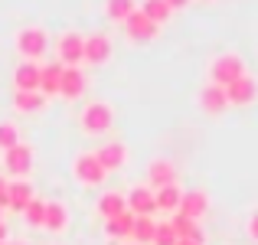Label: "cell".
Wrapping results in <instances>:
<instances>
[{
  "instance_id": "d6a6232c",
  "label": "cell",
  "mask_w": 258,
  "mask_h": 245,
  "mask_svg": "<svg viewBox=\"0 0 258 245\" xmlns=\"http://www.w3.org/2000/svg\"><path fill=\"white\" fill-rule=\"evenodd\" d=\"M164 4H167V7H170V10H183V7H186V4H189V0H164Z\"/></svg>"
},
{
  "instance_id": "7402d4cb",
  "label": "cell",
  "mask_w": 258,
  "mask_h": 245,
  "mask_svg": "<svg viewBox=\"0 0 258 245\" xmlns=\"http://www.w3.org/2000/svg\"><path fill=\"white\" fill-rule=\"evenodd\" d=\"M154 229H157V219H154V216H134L131 242L134 245H151L154 242Z\"/></svg>"
},
{
  "instance_id": "8fae6325",
  "label": "cell",
  "mask_w": 258,
  "mask_h": 245,
  "mask_svg": "<svg viewBox=\"0 0 258 245\" xmlns=\"http://www.w3.org/2000/svg\"><path fill=\"white\" fill-rule=\"evenodd\" d=\"M111 59V39L105 33H95V36H85V63L92 66H105Z\"/></svg>"
},
{
  "instance_id": "83f0119b",
  "label": "cell",
  "mask_w": 258,
  "mask_h": 245,
  "mask_svg": "<svg viewBox=\"0 0 258 245\" xmlns=\"http://www.w3.org/2000/svg\"><path fill=\"white\" fill-rule=\"evenodd\" d=\"M23 216H26V222H30V226L43 229V219H46V200H36V196H33V203L23 209Z\"/></svg>"
},
{
  "instance_id": "603a6c76",
  "label": "cell",
  "mask_w": 258,
  "mask_h": 245,
  "mask_svg": "<svg viewBox=\"0 0 258 245\" xmlns=\"http://www.w3.org/2000/svg\"><path fill=\"white\" fill-rule=\"evenodd\" d=\"M105 232L111 235V239H131V232H134V213H121V216H114V219H108V226H105Z\"/></svg>"
},
{
  "instance_id": "836d02e7",
  "label": "cell",
  "mask_w": 258,
  "mask_h": 245,
  "mask_svg": "<svg viewBox=\"0 0 258 245\" xmlns=\"http://www.w3.org/2000/svg\"><path fill=\"white\" fill-rule=\"evenodd\" d=\"M4 239H7V226L0 222V245H4Z\"/></svg>"
},
{
  "instance_id": "4dcf8cb0",
  "label": "cell",
  "mask_w": 258,
  "mask_h": 245,
  "mask_svg": "<svg viewBox=\"0 0 258 245\" xmlns=\"http://www.w3.org/2000/svg\"><path fill=\"white\" fill-rule=\"evenodd\" d=\"M248 235L258 242V213H252V219H248Z\"/></svg>"
},
{
  "instance_id": "cb8c5ba5",
  "label": "cell",
  "mask_w": 258,
  "mask_h": 245,
  "mask_svg": "<svg viewBox=\"0 0 258 245\" xmlns=\"http://www.w3.org/2000/svg\"><path fill=\"white\" fill-rule=\"evenodd\" d=\"M124 209H127V200L121 193H105L98 200V216H105V222L114 219V216H121Z\"/></svg>"
},
{
  "instance_id": "5bb4252c",
  "label": "cell",
  "mask_w": 258,
  "mask_h": 245,
  "mask_svg": "<svg viewBox=\"0 0 258 245\" xmlns=\"http://www.w3.org/2000/svg\"><path fill=\"white\" fill-rule=\"evenodd\" d=\"M17 92H39V63H20L13 69Z\"/></svg>"
},
{
  "instance_id": "e575fe53",
  "label": "cell",
  "mask_w": 258,
  "mask_h": 245,
  "mask_svg": "<svg viewBox=\"0 0 258 245\" xmlns=\"http://www.w3.org/2000/svg\"><path fill=\"white\" fill-rule=\"evenodd\" d=\"M176 245H196V242H183V239H176Z\"/></svg>"
},
{
  "instance_id": "9a60e30c",
  "label": "cell",
  "mask_w": 258,
  "mask_h": 245,
  "mask_svg": "<svg viewBox=\"0 0 258 245\" xmlns=\"http://www.w3.org/2000/svg\"><path fill=\"white\" fill-rule=\"evenodd\" d=\"M82 92H85L82 69H79V66H66V69H62V85H59V95H62V98H69V101H76Z\"/></svg>"
},
{
  "instance_id": "4fadbf2b",
  "label": "cell",
  "mask_w": 258,
  "mask_h": 245,
  "mask_svg": "<svg viewBox=\"0 0 258 245\" xmlns=\"http://www.w3.org/2000/svg\"><path fill=\"white\" fill-rule=\"evenodd\" d=\"M176 183V167L170 160H151L147 167V187L151 190H160V187H170Z\"/></svg>"
},
{
  "instance_id": "5b68a950",
  "label": "cell",
  "mask_w": 258,
  "mask_h": 245,
  "mask_svg": "<svg viewBox=\"0 0 258 245\" xmlns=\"http://www.w3.org/2000/svg\"><path fill=\"white\" fill-rule=\"evenodd\" d=\"M30 167H33V147L30 144H23V141H20L17 147L4 151V170H7V173H13L17 180H26Z\"/></svg>"
},
{
  "instance_id": "1f68e13d",
  "label": "cell",
  "mask_w": 258,
  "mask_h": 245,
  "mask_svg": "<svg viewBox=\"0 0 258 245\" xmlns=\"http://www.w3.org/2000/svg\"><path fill=\"white\" fill-rule=\"evenodd\" d=\"M7 187H10V183H7V180H4V176H0V209H4V206H7Z\"/></svg>"
},
{
  "instance_id": "e0dca14e",
  "label": "cell",
  "mask_w": 258,
  "mask_h": 245,
  "mask_svg": "<svg viewBox=\"0 0 258 245\" xmlns=\"http://www.w3.org/2000/svg\"><path fill=\"white\" fill-rule=\"evenodd\" d=\"M170 226H173V232H176V239H183V242H196V245H206V235H203V229H200V222H193V219H186V216H180V213H173V219H170Z\"/></svg>"
},
{
  "instance_id": "52a82bcc",
  "label": "cell",
  "mask_w": 258,
  "mask_h": 245,
  "mask_svg": "<svg viewBox=\"0 0 258 245\" xmlns=\"http://www.w3.org/2000/svg\"><path fill=\"white\" fill-rule=\"evenodd\" d=\"M226 98H229V105H239V108L252 105V101L258 98V82L245 72V76L235 79L232 85H226Z\"/></svg>"
},
{
  "instance_id": "3957f363",
  "label": "cell",
  "mask_w": 258,
  "mask_h": 245,
  "mask_svg": "<svg viewBox=\"0 0 258 245\" xmlns=\"http://www.w3.org/2000/svg\"><path fill=\"white\" fill-rule=\"evenodd\" d=\"M114 125V111L108 101H92L82 111V131L85 134H105Z\"/></svg>"
},
{
  "instance_id": "8992f818",
  "label": "cell",
  "mask_w": 258,
  "mask_h": 245,
  "mask_svg": "<svg viewBox=\"0 0 258 245\" xmlns=\"http://www.w3.org/2000/svg\"><path fill=\"white\" fill-rule=\"evenodd\" d=\"M56 49H59V63L62 66L85 63V36H79V33H62V39L56 43Z\"/></svg>"
},
{
  "instance_id": "ac0fdd59",
  "label": "cell",
  "mask_w": 258,
  "mask_h": 245,
  "mask_svg": "<svg viewBox=\"0 0 258 245\" xmlns=\"http://www.w3.org/2000/svg\"><path fill=\"white\" fill-rule=\"evenodd\" d=\"M62 63H46L39 66V92L43 95H59V85H62Z\"/></svg>"
},
{
  "instance_id": "30bf717a",
  "label": "cell",
  "mask_w": 258,
  "mask_h": 245,
  "mask_svg": "<svg viewBox=\"0 0 258 245\" xmlns=\"http://www.w3.org/2000/svg\"><path fill=\"white\" fill-rule=\"evenodd\" d=\"M206 209H209V196L203 193V190H189V193H183L176 213L186 216V219H193V222H200L203 216H206Z\"/></svg>"
},
{
  "instance_id": "2e32d148",
  "label": "cell",
  "mask_w": 258,
  "mask_h": 245,
  "mask_svg": "<svg viewBox=\"0 0 258 245\" xmlns=\"http://www.w3.org/2000/svg\"><path fill=\"white\" fill-rule=\"evenodd\" d=\"M200 105H203V111H209V114H222V111L229 108L226 88H222V85H213V82H209V85L200 92Z\"/></svg>"
},
{
  "instance_id": "484cf974",
  "label": "cell",
  "mask_w": 258,
  "mask_h": 245,
  "mask_svg": "<svg viewBox=\"0 0 258 245\" xmlns=\"http://www.w3.org/2000/svg\"><path fill=\"white\" fill-rule=\"evenodd\" d=\"M134 10H138L134 0H105V17L111 20V23H124Z\"/></svg>"
},
{
  "instance_id": "9c48e42d",
  "label": "cell",
  "mask_w": 258,
  "mask_h": 245,
  "mask_svg": "<svg viewBox=\"0 0 258 245\" xmlns=\"http://www.w3.org/2000/svg\"><path fill=\"white\" fill-rule=\"evenodd\" d=\"M124 200H127V213H134V216H154L157 213V200H154L151 187H134Z\"/></svg>"
},
{
  "instance_id": "4316f807",
  "label": "cell",
  "mask_w": 258,
  "mask_h": 245,
  "mask_svg": "<svg viewBox=\"0 0 258 245\" xmlns=\"http://www.w3.org/2000/svg\"><path fill=\"white\" fill-rule=\"evenodd\" d=\"M138 10L144 13L147 20H154V23H157V26H160V23H167V20H170V13H173L170 7L164 4V0H144V4H141Z\"/></svg>"
},
{
  "instance_id": "d6986e66",
  "label": "cell",
  "mask_w": 258,
  "mask_h": 245,
  "mask_svg": "<svg viewBox=\"0 0 258 245\" xmlns=\"http://www.w3.org/2000/svg\"><path fill=\"white\" fill-rule=\"evenodd\" d=\"M30 203H33V187L26 180H13L10 187H7V206H10V209L23 213Z\"/></svg>"
},
{
  "instance_id": "ba28073f",
  "label": "cell",
  "mask_w": 258,
  "mask_h": 245,
  "mask_svg": "<svg viewBox=\"0 0 258 245\" xmlns=\"http://www.w3.org/2000/svg\"><path fill=\"white\" fill-rule=\"evenodd\" d=\"M121 26H124V33L134 39V43H147V39H154V36H157V30H160V26L154 23V20H147L141 10H134Z\"/></svg>"
},
{
  "instance_id": "7c38bea8",
  "label": "cell",
  "mask_w": 258,
  "mask_h": 245,
  "mask_svg": "<svg viewBox=\"0 0 258 245\" xmlns=\"http://www.w3.org/2000/svg\"><path fill=\"white\" fill-rule=\"evenodd\" d=\"M95 157H98L101 167H105V173H111V170H121V167H124V160H127V147H124V144H118V141H111V144L98 147V151H95Z\"/></svg>"
},
{
  "instance_id": "d4e9b609",
  "label": "cell",
  "mask_w": 258,
  "mask_h": 245,
  "mask_svg": "<svg viewBox=\"0 0 258 245\" xmlns=\"http://www.w3.org/2000/svg\"><path fill=\"white\" fill-rule=\"evenodd\" d=\"M43 105H46V95L43 92H17V95H13V108H17V111H23V114L39 111Z\"/></svg>"
},
{
  "instance_id": "6da1fadb",
  "label": "cell",
  "mask_w": 258,
  "mask_h": 245,
  "mask_svg": "<svg viewBox=\"0 0 258 245\" xmlns=\"http://www.w3.org/2000/svg\"><path fill=\"white\" fill-rule=\"evenodd\" d=\"M46 46H49V39H46V30H39V26H23V30L17 33V52L26 59V63L43 59Z\"/></svg>"
},
{
  "instance_id": "ffe728a7",
  "label": "cell",
  "mask_w": 258,
  "mask_h": 245,
  "mask_svg": "<svg viewBox=\"0 0 258 245\" xmlns=\"http://www.w3.org/2000/svg\"><path fill=\"white\" fill-rule=\"evenodd\" d=\"M154 200H157V209H164V213H176L180 209V200H183V190L170 183V187H160L154 190Z\"/></svg>"
},
{
  "instance_id": "f1b7e54d",
  "label": "cell",
  "mask_w": 258,
  "mask_h": 245,
  "mask_svg": "<svg viewBox=\"0 0 258 245\" xmlns=\"http://www.w3.org/2000/svg\"><path fill=\"white\" fill-rule=\"evenodd\" d=\"M20 144V131L13 121H0V151H10Z\"/></svg>"
},
{
  "instance_id": "7a4b0ae2",
  "label": "cell",
  "mask_w": 258,
  "mask_h": 245,
  "mask_svg": "<svg viewBox=\"0 0 258 245\" xmlns=\"http://www.w3.org/2000/svg\"><path fill=\"white\" fill-rule=\"evenodd\" d=\"M245 76V63H242L235 52H226V56L213 59V66H209V79H213V85H232L235 79Z\"/></svg>"
},
{
  "instance_id": "f546056e",
  "label": "cell",
  "mask_w": 258,
  "mask_h": 245,
  "mask_svg": "<svg viewBox=\"0 0 258 245\" xmlns=\"http://www.w3.org/2000/svg\"><path fill=\"white\" fill-rule=\"evenodd\" d=\"M151 245H176V232L170 226V219L167 222H157V229H154V242Z\"/></svg>"
},
{
  "instance_id": "44dd1931",
  "label": "cell",
  "mask_w": 258,
  "mask_h": 245,
  "mask_svg": "<svg viewBox=\"0 0 258 245\" xmlns=\"http://www.w3.org/2000/svg\"><path fill=\"white\" fill-rule=\"evenodd\" d=\"M69 226V213H66L62 203H46V219H43V229H49V232H62V229Z\"/></svg>"
},
{
  "instance_id": "277c9868",
  "label": "cell",
  "mask_w": 258,
  "mask_h": 245,
  "mask_svg": "<svg viewBox=\"0 0 258 245\" xmlns=\"http://www.w3.org/2000/svg\"><path fill=\"white\" fill-rule=\"evenodd\" d=\"M72 173H76V180L82 183V187H101L105 183V167L98 163V157H95V151H85L79 154L76 163H72Z\"/></svg>"
}]
</instances>
